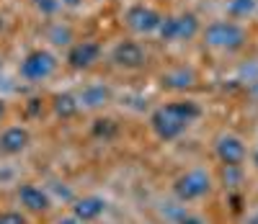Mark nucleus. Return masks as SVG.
Listing matches in <instances>:
<instances>
[{
    "mask_svg": "<svg viewBox=\"0 0 258 224\" xmlns=\"http://www.w3.org/2000/svg\"><path fill=\"white\" fill-rule=\"evenodd\" d=\"M202 34V21L197 13L183 11V13H173V16H163L158 36L168 44H181V41H191Z\"/></svg>",
    "mask_w": 258,
    "mask_h": 224,
    "instance_id": "423d86ee",
    "label": "nucleus"
},
{
    "mask_svg": "<svg viewBox=\"0 0 258 224\" xmlns=\"http://www.w3.org/2000/svg\"><path fill=\"white\" fill-rule=\"evenodd\" d=\"M57 67H59L57 54L52 49L39 47V49H31L24 59H21L18 75H21V80H26L31 85H39V83H47L57 72Z\"/></svg>",
    "mask_w": 258,
    "mask_h": 224,
    "instance_id": "39448f33",
    "label": "nucleus"
},
{
    "mask_svg": "<svg viewBox=\"0 0 258 224\" xmlns=\"http://www.w3.org/2000/svg\"><path fill=\"white\" fill-rule=\"evenodd\" d=\"M8 119V106H6V101L3 98H0V124H3Z\"/></svg>",
    "mask_w": 258,
    "mask_h": 224,
    "instance_id": "b1692460",
    "label": "nucleus"
},
{
    "mask_svg": "<svg viewBox=\"0 0 258 224\" xmlns=\"http://www.w3.org/2000/svg\"><path fill=\"white\" fill-rule=\"evenodd\" d=\"M160 85L168 91H188V88L197 85V72L191 67H173L160 78Z\"/></svg>",
    "mask_w": 258,
    "mask_h": 224,
    "instance_id": "4468645a",
    "label": "nucleus"
},
{
    "mask_svg": "<svg viewBox=\"0 0 258 224\" xmlns=\"http://www.w3.org/2000/svg\"><path fill=\"white\" fill-rule=\"evenodd\" d=\"M31 147V131L21 124H11L0 129V155L6 158H18Z\"/></svg>",
    "mask_w": 258,
    "mask_h": 224,
    "instance_id": "9b49d317",
    "label": "nucleus"
},
{
    "mask_svg": "<svg viewBox=\"0 0 258 224\" xmlns=\"http://www.w3.org/2000/svg\"><path fill=\"white\" fill-rule=\"evenodd\" d=\"M75 96H78L80 111H101L114 101V91L106 83H88Z\"/></svg>",
    "mask_w": 258,
    "mask_h": 224,
    "instance_id": "ddd939ff",
    "label": "nucleus"
},
{
    "mask_svg": "<svg viewBox=\"0 0 258 224\" xmlns=\"http://www.w3.org/2000/svg\"><path fill=\"white\" fill-rule=\"evenodd\" d=\"M199 116H202V106L197 101L191 98L168 101L150 114V129L160 142H176L181 134H186V129L194 121H199Z\"/></svg>",
    "mask_w": 258,
    "mask_h": 224,
    "instance_id": "f257e3e1",
    "label": "nucleus"
},
{
    "mask_svg": "<svg viewBox=\"0 0 258 224\" xmlns=\"http://www.w3.org/2000/svg\"><path fill=\"white\" fill-rule=\"evenodd\" d=\"M103 47L93 39H83V41H73L68 47V54H64V62L73 70H91V67L101 59Z\"/></svg>",
    "mask_w": 258,
    "mask_h": 224,
    "instance_id": "1a4fd4ad",
    "label": "nucleus"
},
{
    "mask_svg": "<svg viewBox=\"0 0 258 224\" xmlns=\"http://www.w3.org/2000/svg\"><path fill=\"white\" fill-rule=\"evenodd\" d=\"M176 224H207L199 214H191V211H181L178 214V221Z\"/></svg>",
    "mask_w": 258,
    "mask_h": 224,
    "instance_id": "412c9836",
    "label": "nucleus"
},
{
    "mask_svg": "<svg viewBox=\"0 0 258 224\" xmlns=\"http://www.w3.org/2000/svg\"><path fill=\"white\" fill-rule=\"evenodd\" d=\"M85 6V0H62V8H80Z\"/></svg>",
    "mask_w": 258,
    "mask_h": 224,
    "instance_id": "5701e85b",
    "label": "nucleus"
},
{
    "mask_svg": "<svg viewBox=\"0 0 258 224\" xmlns=\"http://www.w3.org/2000/svg\"><path fill=\"white\" fill-rule=\"evenodd\" d=\"M106 211H109V201L98 193H83L70 201V214H75L78 219L88 221V224L98 221Z\"/></svg>",
    "mask_w": 258,
    "mask_h": 224,
    "instance_id": "f8f14e48",
    "label": "nucleus"
},
{
    "mask_svg": "<svg viewBox=\"0 0 258 224\" xmlns=\"http://www.w3.org/2000/svg\"><path fill=\"white\" fill-rule=\"evenodd\" d=\"M248 224H258V211H253V214L248 216Z\"/></svg>",
    "mask_w": 258,
    "mask_h": 224,
    "instance_id": "a878e982",
    "label": "nucleus"
},
{
    "mask_svg": "<svg viewBox=\"0 0 258 224\" xmlns=\"http://www.w3.org/2000/svg\"><path fill=\"white\" fill-rule=\"evenodd\" d=\"M57 224H88V221H83V219H78L75 214H68V216H62Z\"/></svg>",
    "mask_w": 258,
    "mask_h": 224,
    "instance_id": "4be33fe9",
    "label": "nucleus"
},
{
    "mask_svg": "<svg viewBox=\"0 0 258 224\" xmlns=\"http://www.w3.org/2000/svg\"><path fill=\"white\" fill-rule=\"evenodd\" d=\"M16 204L29 216H49L57 206V201H54L49 186H41L34 181H21L16 186Z\"/></svg>",
    "mask_w": 258,
    "mask_h": 224,
    "instance_id": "20e7f679",
    "label": "nucleus"
},
{
    "mask_svg": "<svg viewBox=\"0 0 258 224\" xmlns=\"http://www.w3.org/2000/svg\"><path fill=\"white\" fill-rule=\"evenodd\" d=\"M212 191H214V178L207 168H188L170 186V193L176 196L178 204H197V201L209 198Z\"/></svg>",
    "mask_w": 258,
    "mask_h": 224,
    "instance_id": "7ed1b4c3",
    "label": "nucleus"
},
{
    "mask_svg": "<svg viewBox=\"0 0 258 224\" xmlns=\"http://www.w3.org/2000/svg\"><path fill=\"white\" fill-rule=\"evenodd\" d=\"M47 41L52 44V47H70V44L75 41V34L68 24H62V21H52L49 29L44 31Z\"/></svg>",
    "mask_w": 258,
    "mask_h": 224,
    "instance_id": "dca6fc26",
    "label": "nucleus"
},
{
    "mask_svg": "<svg viewBox=\"0 0 258 224\" xmlns=\"http://www.w3.org/2000/svg\"><path fill=\"white\" fill-rule=\"evenodd\" d=\"M214 155H217L220 165H230V168H243L248 163V144L243 137L232 131H225L214 139Z\"/></svg>",
    "mask_w": 258,
    "mask_h": 224,
    "instance_id": "6e6552de",
    "label": "nucleus"
},
{
    "mask_svg": "<svg viewBox=\"0 0 258 224\" xmlns=\"http://www.w3.org/2000/svg\"><path fill=\"white\" fill-rule=\"evenodd\" d=\"M240 183H243V168L222 165V186L225 188H238Z\"/></svg>",
    "mask_w": 258,
    "mask_h": 224,
    "instance_id": "6ab92c4d",
    "label": "nucleus"
},
{
    "mask_svg": "<svg viewBox=\"0 0 258 224\" xmlns=\"http://www.w3.org/2000/svg\"><path fill=\"white\" fill-rule=\"evenodd\" d=\"M0 70H3V57H0Z\"/></svg>",
    "mask_w": 258,
    "mask_h": 224,
    "instance_id": "bb28decb",
    "label": "nucleus"
},
{
    "mask_svg": "<svg viewBox=\"0 0 258 224\" xmlns=\"http://www.w3.org/2000/svg\"><path fill=\"white\" fill-rule=\"evenodd\" d=\"M160 21H163V13L153 6H145V3H135L129 6L126 13H124V24L132 34H140V36H150V34H158L160 29Z\"/></svg>",
    "mask_w": 258,
    "mask_h": 224,
    "instance_id": "0eeeda50",
    "label": "nucleus"
},
{
    "mask_svg": "<svg viewBox=\"0 0 258 224\" xmlns=\"http://www.w3.org/2000/svg\"><path fill=\"white\" fill-rule=\"evenodd\" d=\"M250 165H253V168L258 170V147H255V150L250 152Z\"/></svg>",
    "mask_w": 258,
    "mask_h": 224,
    "instance_id": "393cba45",
    "label": "nucleus"
},
{
    "mask_svg": "<svg viewBox=\"0 0 258 224\" xmlns=\"http://www.w3.org/2000/svg\"><path fill=\"white\" fill-rule=\"evenodd\" d=\"M225 11H227V18L232 21H245L258 11V0H227Z\"/></svg>",
    "mask_w": 258,
    "mask_h": 224,
    "instance_id": "f3484780",
    "label": "nucleus"
},
{
    "mask_svg": "<svg viewBox=\"0 0 258 224\" xmlns=\"http://www.w3.org/2000/svg\"><path fill=\"white\" fill-rule=\"evenodd\" d=\"M0 224H29V214L21 209H3L0 211Z\"/></svg>",
    "mask_w": 258,
    "mask_h": 224,
    "instance_id": "aec40b11",
    "label": "nucleus"
},
{
    "mask_svg": "<svg viewBox=\"0 0 258 224\" xmlns=\"http://www.w3.org/2000/svg\"><path fill=\"white\" fill-rule=\"evenodd\" d=\"M31 6L41 18H54L62 11V0H31Z\"/></svg>",
    "mask_w": 258,
    "mask_h": 224,
    "instance_id": "a211bd4d",
    "label": "nucleus"
},
{
    "mask_svg": "<svg viewBox=\"0 0 258 224\" xmlns=\"http://www.w3.org/2000/svg\"><path fill=\"white\" fill-rule=\"evenodd\" d=\"M52 111L57 119H73L80 114V103L75 93H57L52 98Z\"/></svg>",
    "mask_w": 258,
    "mask_h": 224,
    "instance_id": "2eb2a0df",
    "label": "nucleus"
},
{
    "mask_svg": "<svg viewBox=\"0 0 258 224\" xmlns=\"http://www.w3.org/2000/svg\"><path fill=\"white\" fill-rule=\"evenodd\" d=\"M202 41L207 44L209 49L214 52H240L245 44H248V31L240 21H232V18H217V21H209V24L202 29Z\"/></svg>",
    "mask_w": 258,
    "mask_h": 224,
    "instance_id": "f03ea898",
    "label": "nucleus"
},
{
    "mask_svg": "<svg viewBox=\"0 0 258 224\" xmlns=\"http://www.w3.org/2000/svg\"><path fill=\"white\" fill-rule=\"evenodd\" d=\"M111 62L119 70H140L147 62V52L140 41L124 39V41H116V47L111 49Z\"/></svg>",
    "mask_w": 258,
    "mask_h": 224,
    "instance_id": "9d476101",
    "label": "nucleus"
}]
</instances>
